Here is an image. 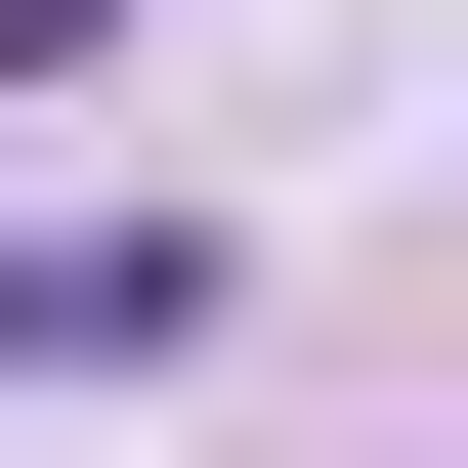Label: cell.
<instances>
[{
  "label": "cell",
  "instance_id": "6da1fadb",
  "mask_svg": "<svg viewBox=\"0 0 468 468\" xmlns=\"http://www.w3.org/2000/svg\"><path fill=\"white\" fill-rule=\"evenodd\" d=\"M213 341V213H0V383H171Z\"/></svg>",
  "mask_w": 468,
  "mask_h": 468
},
{
  "label": "cell",
  "instance_id": "7a4b0ae2",
  "mask_svg": "<svg viewBox=\"0 0 468 468\" xmlns=\"http://www.w3.org/2000/svg\"><path fill=\"white\" fill-rule=\"evenodd\" d=\"M86 43H128V0H0V128H43V86H86Z\"/></svg>",
  "mask_w": 468,
  "mask_h": 468
}]
</instances>
